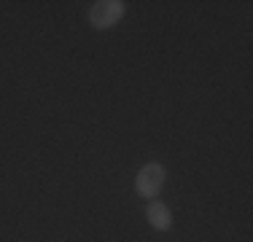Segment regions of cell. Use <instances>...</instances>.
Wrapping results in <instances>:
<instances>
[{"instance_id":"1","label":"cell","mask_w":253,"mask_h":242,"mask_svg":"<svg viewBox=\"0 0 253 242\" xmlns=\"http://www.w3.org/2000/svg\"><path fill=\"white\" fill-rule=\"evenodd\" d=\"M124 16V3L122 0H100L89 8V22L92 27L97 30H105V27H113L119 19Z\"/></svg>"},{"instance_id":"2","label":"cell","mask_w":253,"mask_h":242,"mask_svg":"<svg viewBox=\"0 0 253 242\" xmlns=\"http://www.w3.org/2000/svg\"><path fill=\"white\" fill-rule=\"evenodd\" d=\"M162 183H165V167L156 164V161L146 164L140 172H137V178H135L137 194H140V197H146V199H154L156 194H159Z\"/></svg>"},{"instance_id":"3","label":"cell","mask_w":253,"mask_h":242,"mask_svg":"<svg viewBox=\"0 0 253 242\" xmlns=\"http://www.w3.org/2000/svg\"><path fill=\"white\" fill-rule=\"evenodd\" d=\"M146 218L151 221L154 229H159V232H167V229L172 226L170 210H167V204L159 202V199H151V204H148V210H146Z\"/></svg>"}]
</instances>
